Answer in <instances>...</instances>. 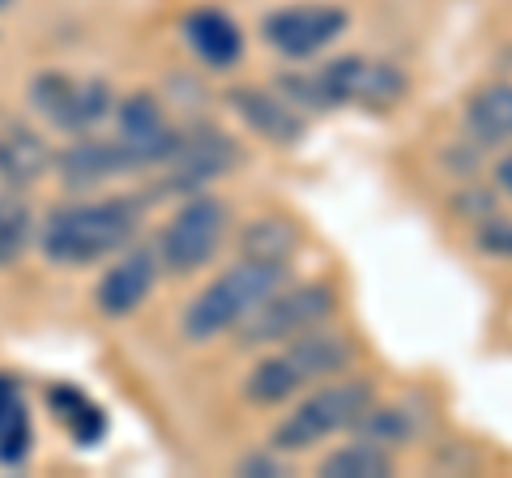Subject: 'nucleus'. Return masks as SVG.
Wrapping results in <instances>:
<instances>
[{"label":"nucleus","mask_w":512,"mask_h":478,"mask_svg":"<svg viewBox=\"0 0 512 478\" xmlns=\"http://www.w3.org/2000/svg\"><path fill=\"white\" fill-rule=\"evenodd\" d=\"M141 210L133 201H99V205H69L47 218L39 235L43 252L60 265H90L107 252L124 248L137 231Z\"/></svg>","instance_id":"f257e3e1"},{"label":"nucleus","mask_w":512,"mask_h":478,"mask_svg":"<svg viewBox=\"0 0 512 478\" xmlns=\"http://www.w3.org/2000/svg\"><path fill=\"white\" fill-rule=\"evenodd\" d=\"M282 278H286L282 265H269V261H244V265H235L231 274H222L218 282H210L188 304L184 333H188L192 342H210V338H218V333L244 325L248 316L278 291Z\"/></svg>","instance_id":"f03ea898"},{"label":"nucleus","mask_w":512,"mask_h":478,"mask_svg":"<svg viewBox=\"0 0 512 478\" xmlns=\"http://www.w3.org/2000/svg\"><path fill=\"white\" fill-rule=\"evenodd\" d=\"M346 363H350V342L342 333H308V338L299 333L282 355L256 363V372L248 376V397L265 406L286 402V397H295L312 380L342 372Z\"/></svg>","instance_id":"7ed1b4c3"},{"label":"nucleus","mask_w":512,"mask_h":478,"mask_svg":"<svg viewBox=\"0 0 512 478\" xmlns=\"http://www.w3.org/2000/svg\"><path fill=\"white\" fill-rule=\"evenodd\" d=\"M372 410V389L367 385H329L312 393L303 406H295V414H286L274 432V449L282 453H299V449H312L316 440H325L342 427H355L363 414Z\"/></svg>","instance_id":"20e7f679"},{"label":"nucleus","mask_w":512,"mask_h":478,"mask_svg":"<svg viewBox=\"0 0 512 478\" xmlns=\"http://www.w3.org/2000/svg\"><path fill=\"white\" fill-rule=\"evenodd\" d=\"M333 312V291L329 286H295V291H278L256 308L244 321V342L248 346H269V342H291L308 333L316 321Z\"/></svg>","instance_id":"39448f33"},{"label":"nucleus","mask_w":512,"mask_h":478,"mask_svg":"<svg viewBox=\"0 0 512 478\" xmlns=\"http://www.w3.org/2000/svg\"><path fill=\"white\" fill-rule=\"evenodd\" d=\"M222 231H227V210L214 197H192L188 205H180V214L167 222L163 231V265L171 274H192L218 252Z\"/></svg>","instance_id":"423d86ee"},{"label":"nucleus","mask_w":512,"mask_h":478,"mask_svg":"<svg viewBox=\"0 0 512 478\" xmlns=\"http://www.w3.org/2000/svg\"><path fill=\"white\" fill-rule=\"evenodd\" d=\"M35 107L56 129L86 133L111 111V90L103 82H77L64 73H43L35 82Z\"/></svg>","instance_id":"0eeeda50"},{"label":"nucleus","mask_w":512,"mask_h":478,"mask_svg":"<svg viewBox=\"0 0 512 478\" xmlns=\"http://www.w3.org/2000/svg\"><path fill=\"white\" fill-rule=\"evenodd\" d=\"M346 30V13L338 5H286L265 18V39L282 56L303 60L329 47Z\"/></svg>","instance_id":"6e6552de"},{"label":"nucleus","mask_w":512,"mask_h":478,"mask_svg":"<svg viewBox=\"0 0 512 478\" xmlns=\"http://www.w3.org/2000/svg\"><path fill=\"white\" fill-rule=\"evenodd\" d=\"M312 82H316L320 103H389L402 90V77L393 69L372 65V60H359V56L333 60Z\"/></svg>","instance_id":"1a4fd4ad"},{"label":"nucleus","mask_w":512,"mask_h":478,"mask_svg":"<svg viewBox=\"0 0 512 478\" xmlns=\"http://www.w3.org/2000/svg\"><path fill=\"white\" fill-rule=\"evenodd\" d=\"M120 146L133 167H150V163H167L180 146V133L167 124L163 107L150 94H133L120 103Z\"/></svg>","instance_id":"9d476101"},{"label":"nucleus","mask_w":512,"mask_h":478,"mask_svg":"<svg viewBox=\"0 0 512 478\" xmlns=\"http://www.w3.org/2000/svg\"><path fill=\"white\" fill-rule=\"evenodd\" d=\"M154 252L146 248H137V252H128V257H120V265H111L103 282H99V312L103 316H128V312H137L141 304H146V295H150V286H154Z\"/></svg>","instance_id":"9b49d317"},{"label":"nucleus","mask_w":512,"mask_h":478,"mask_svg":"<svg viewBox=\"0 0 512 478\" xmlns=\"http://www.w3.org/2000/svg\"><path fill=\"white\" fill-rule=\"evenodd\" d=\"M235 158H239L235 141L201 129V133L180 137V146H175V154L167 163L175 167V184H201V180H214V175L231 171Z\"/></svg>","instance_id":"f8f14e48"},{"label":"nucleus","mask_w":512,"mask_h":478,"mask_svg":"<svg viewBox=\"0 0 512 478\" xmlns=\"http://www.w3.org/2000/svg\"><path fill=\"white\" fill-rule=\"evenodd\" d=\"M184 35L192 43V52H197L205 65H214V69H231L239 60V52H244V35H239V26L218 9H197L184 22Z\"/></svg>","instance_id":"ddd939ff"},{"label":"nucleus","mask_w":512,"mask_h":478,"mask_svg":"<svg viewBox=\"0 0 512 478\" xmlns=\"http://www.w3.org/2000/svg\"><path fill=\"white\" fill-rule=\"evenodd\" d=\"M128 167L133 163H128L120 141H77V146L60 158V175L69 188H94Z\"/></svg>","instance_id":"4468645a"},{"label":"nucleus","mask_w":512,"mask_h":478,"mask_svg":"<svg viewBox=\"0 0 512 478\" xmlns=\"http://www.w3.org/2000/svg\"><path fill=\"white\" fill-rule=\"evenodd\" d=\"M231 107L244 116L256 133L274 137V141H295L303 133V120L295 116V107L278 99L269 90H231Z\"/></svg>","instance_id":"2eb2a0df"},{"label":"nucleus","mask_w":512,"mask_h":478,"mask_svg":"<svg viewBox=\"0 0 512 478\" xmlns=\"http://www.w3.org/2000/svg\"><path fill=\"white\" fill-rule=\"evenodd\" d=\"M47 167H52V154H47L43 137L35 129H26V124H18V129H9L5 137H0V175H5L9 184H35L47 175Z\"/></svg>","instance_id":"dca6fc26"},{"label":"nucleus","mask_w":512,"mask_h":478,"mask_svg":"<svg viewBox=\"0 0 512 478\" xmlns=\"http://www.w3.org/2000/svg\"><path fill=\"white\" fill-rule=\"evenodd\" d=\"M466 124L478 141H487V146L512 141V86H487L483 94H474Z\"/></svg>","instance_id":"f3484780"},{"label":"nucleus","mask_w":512,"mask_h":478,"mask_svg":"<svg viewBox=\"0 0 512 478\" xmlns=\"http://www.w3.org/2000/svg\"><path fill=\"white\" fill-rule=\"evenodd\" d=\"M30 449V419L22 406V393L0 380V461L5 466H18Z\"/></svg>","instance_id":"a211bd4d"},{"label":"nucleus","mask_w":512,"mask_h":478,"mask_svg":"<svg viewBox=\"0 0 512 478\" xmlns=\"http://www.w3.org/2000/svg\"><path fill=\"white\" fill-rule=\"evenodd\" d=\"M389 466L393 461L380 444L359 440V444H350V449H338L333 457H325L320 474H329V478H380V474H389Z\"/></svg>","instance_id":"6ab92c4d"},{"label":"nucleus","mask_w":512,"mask_h":478,"mask_svg":"<svg viewBox=\"0 0 512 478\" xmlns=\"http://www.w3.org/2000/svg\"><path fill=\"white\" fill-rule=\"evenodd\" d=\"M244 252L248 261H269V265H286V257L295 252V227L282 218H261L252 222L244 235Z\"/></svg>","instance_id":"aec40b11"},{"label":"nucleus","mask_w":512,"mask_h":478,"mask_svg":"<svg viewBox=\"0 0 512 478\" xmlns=\"http://www.w3.org/2000/svg\"><path fill=\"white\" fill-rule=\"evenodd\" d=\"M52 406H56V414L64 419V427L77 436V444H94L103 436V414H99V406L90 402V397H82V393H73V389H52Z\"/></svg>","instance_id":"412c9836"},{"label":"nucleus","mask_w":512,"mask_h":478,"mask_svg":"<svg viewBox=\"0 0 512 478\" xmlns=\"http://www.w3.org/2000/svg\"><path fill=\"white\" fill-rule=\"evenodd\" d=\"M30 244V210L22 197L0 193V265L18 261Z\"/></svg>","instance_id":"4be33fe9"},{"label":"nucleus","mask_w":512,"mask_h":478,"mask_svg":"<svg viewBox=\"0 0 512 478\" xmlns=\"http://www.w3.org/2000/svg\"><path fill=\"white\" fill-rule=\"evenodd\" d=\"M487 235H495V239H483L487 248H495V252H512V227H491Z\"/></svg>","instance_id":"5701e85b"},{"label":"nucleus","mask_w":512,"mask_h":478,"mask_svg":"<svg viewBox=\"0 0 512 478\" xmlns=\"http://www.w3.org/2000/svg\"><path fill=\"white\" fill-rule=\"evenodd\" d=\"M500 184L508 188V193H512V154L504 158V163H500Z\"/></svg>","instance_id":"b1692460"},{"label":"nucleus","mask_w":512,"mask_h":478,"mask_svg":"<svg viewBox=\"0 0 512 478\" xmlns=\"http://www.w3.org/2000/svg\"><path fill=\"white\" fill-rule=\"evenodd\" d=\"M5 5H13V0H0V9H5Z\"/></svg>","instance_id":"393cba45"}]
</instances>
